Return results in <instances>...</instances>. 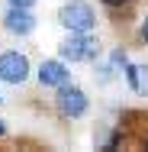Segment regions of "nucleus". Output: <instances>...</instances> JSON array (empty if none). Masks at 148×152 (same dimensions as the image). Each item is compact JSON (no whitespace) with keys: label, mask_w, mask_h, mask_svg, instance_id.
<instances>
[{"label":"nucleus","mask_w":148,"mask_h":152,"mask_svg":"<svg viewBox=\"0 0 148 152\" xmlns=\"http://www.w3.org/2000/svg\"><path fill=\"white\" fill-rule=\"evenodd\" d=\"M126 75H129L132 88H135L139 94H148V68H142V65H132V68H129Z\"/></svg>","instance_id":"0eeeda50"},{"label":"nucleus","mask_w":148,"mask_h":152,"mask_svg":"<svg viewBox=\"0 0 148 152\" xmlns=\"http://www.w3.org/2000/svg\"><path fill=\"white\" fill-rule=\"evenodd\" d=\"M142 36H145V42H148V16H145V23H142Z\"/></svg>","instance_id":"1a4fd4ad"},{"label":"nucleus","mask_w":148,"mask_h":152,"mask_svg":"<svg viewBox=\"0 0 148 152\" xmlns=\"http://www.w3.org/2000/svg\"><path fill=\"white\" fill-rule=\"evenodd\" d=\"M103 3H110V7H119V3H126V0H103Z\"/></svg>","instance_id":"9d476101"},{"label":"nucleus","mask_w":148,"mask_h":152,"mask_svg":"<svg viewBox=\"0 0 148 152\" xmlns=\"http://www.w3.org/2000/svg\"><path fill=\"white\" fill-rule=\"evenodd\" d=\"M39 81L48 84V88H61V84L68 81V71H64L61 61H42V68H39Z\"/></svg>","instance_id":"423d86ee"},{"label":"nucleus","mask_w":148,"mask_h":152,"mask_svg":"<svg viewBox=\"0 0 148 152\" xmlns=\"http://www.w3.org/2000/svg\"><path fill=\"white\" fill-rule=\"evenodd\" d=\"M61 26H68L71 32H90L93 26V10H90L87 3H81V0H71V3H64L58 13Z\"/></svg>","instance_id":"f257e3e1"},{"label":"nucleus","mask_w":148,"mask_h":152,"mask_svg":"<svg viewBox=\"0 0 148 152\" xmlns=\"http://www.w3.org/2000/svg\"><path fill=\"white\" fill-rule=\"evenodd\" d=\"M26 75H29V61L19 52H3L0 55V81L19 84V81H26Z\"/></svg>","instance_id":"f03ea898"},{"label":"nucleus","mask_w":148,"mask_h":152,"mask_svg":"<svg viewBox=\"0 0 148 152\" xmlns=\"http://www.w3.org/2000/svg\"><path fill=\"white\" fill-rule=\"evenodd\" d=\"M58 110L64 113V117H81V113L87 110V97H84V91L64 88V84H61V91H58Z\"/></svg>","instance_id":"20e7f679"},{"label":"nucleus","mask_w":148,"mask_h":152,"mask_svg":"<svg viewBox=\"0 0 148 152\" xmlns=\"http://www.w3.org/2000/svg\"><path fill=\"white\" fill-rule=\"evenodd\" d=\"M97 52V42L90 39V36H84V32H77V36H71L64 45H61V58L68 61H81V58H90Z\"/></svg>","instance_id":"7ed1b4c3"},{"label":"nucleus","mask_w":148,"mask_h":152,"mask_svg":"<svg viewBox=\"0 0 148 152\" xmlns=\"http://www.w3.org/2000/svg\"><path fill=\"white\" fill-rule=\"evenodd\" d=\"M32 26H35V20H32L29 7H13V10L6 13V29H10V32L26 36V32H32Z\"/></svg>","instance_id":"39448f33"},{"label":"nucleus","mask_w":148,"mask_h":152,"mask_svg":"<svg viewBox=\"0 0 148 152\" xmlns=\"http://www.w3.org/2000/svg\"><path fill=\"white\" fill-rule=\"evenodd\" d=\"M3 133H6V126H3V120H0V136H3Z\"/></svg>","instance_id":"9b49d317"},{"label":"nucleus","mask_w":148,"mask_h":152,"mask_svg":"<svg viewBox=\"0 0 148 152\" xmlns=\"http://www.w3.org/2000/svg\"><path fill=\"white\" fill-rule=\"evenodd\" d=\"M10 3H13V7H32L35 0H10Z\"/></svg>","instance_id":"6e6552de"}]
</instances>
